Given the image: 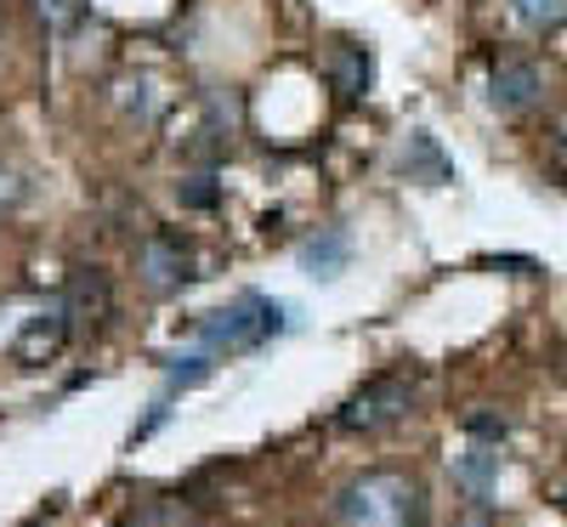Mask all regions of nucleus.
Returning a JSON list of instances; mask_svg holds the SVG:
<instances>
[{"label":"nucleus","instance_id":"nucleus-14","mask_svg":"<svg viewBox=\"0 0 567 527\" xmlns=\"http://www.w3.org/2000/svg\"><path fill=\"white\" fill-rule=\"evenodd\" d=\"M460 527H494V521H488V516H483V510H477V516H465V521H460Z\"/></svg>","mask_w":567,"mask_h":527},{"label":"nucleus","instance_id":"nucleus-5","mask_svg":"<svg viewBox=\"0 0 567 527\" xmlns=\"http://www.w3.org/2000/svg\"><path fill=\"white\" fill-rule=\"evenodd\" d=\"M69 307H63V296L58 301H45V307H34L29 318H23V329H18V341H12V352H18V363H52L58 352H63V341H69Z\"/></svg>","mask_w":567,"mask_h":527},{"label":"nucleus","instance_id":"nucleus-11","mask_svg":"<svg viewBox=\"0 0 567 527\" xmlns=\"http://www.w3.org/2000/svg\"><path fill=\"white\" fill-rule=\"evenodd\" d=\"M40 18L52 34H74L80 18H85V0H40Z\"/></svg>","mask_w":567,"mask_h":527},{"label":"nucleus","instance_id":"nucleus-13","mask_svg":"<svg viewBox=\"0 0 567 527\" xmlns=\"http://www.w3.org/2000/svg\"><path fill=\"white\" fill-rule=\"evenodd\" d=\"M182 199L187 205H210L216 194H210V176H194V187H182Z\"/></svg>","mask_w":567,"mask_h":527},{"label":"nucleus","instance_id":"nucleus-1","mask_svg":"<svg viewBox=\"0 0 567 527\" xmlns=\"http://www.w3.org/2000/svg\"><path fill=\"white\" fill-rule=\"evenodd\" d=\"M425 494L403 471H363L336 494V527H420Z\"/></svg>","mask_w":567,"mask_h":527},{"label":"nucleus","instance_id":"nucleus-4","mask_svg":"<svg viewBox=\"0 0 567 527\" xmlns=\"http://www.w3.org/2000/svg\"><path fill=\"white\" fill-rule=\"evenodd\" d=\"M136 267H142V278H148V290L171 296L194 278V250L182 245V232H148L142 250H136Z\"/></svg>","mask_w":567,"mask_h":527},{"label":"nucleus","instance_id":"nucleus-10","mask_svg":"<svg viewBox=\"0 0 567 527\" xmlns=\"http://www.w3.org/2000/svg\"><path fill=\"white\" fill-rule=\"evenodd\" d=\"M511 12L523 18L528 29L550 34V29H561V23H567V0H511Z\"/></svg>","mask_w":567,"mask_h":527},{"label":"nucleus","instance_id":"nucleus-7","mask_svg":"<svg viewBox=\"0 0 567 527\" xmlns=\"http://www.w3.org/2000/svg\"><path fill=\"white\" fill-rule=\"evenodd\" d=\"M63 307H69V318H103V312L114 307L109 278H103L97 267H74V272H69V290H63Z\"/></svg>","mask_w":567,"mask_h":527},{"label":"nucleus","instance_id":"nucleus-8","mask_svg":"<svg viewBox=\"0 0 567 527\" xmlns=\"http://www.w3.org/2000/svg\"><path fill=\"white\" fill-rule=\"evenodd\" d=\"M494 476H499V448L454 454V483H460L471 499H488V494H494Z\"/></svg>","mask_w":567,"mask_h":527},{"label":"nucleus","instance_id":"nucleus-12","mask_svg":"<svg viewBox=\"0 0 567 527\" xmlns=\"http://www.w3.org/2000/svg\"><path fill=\"white\" fill-rule=\"evenodd\" d=\"M465 431H471V437H483V443H494V448L505 443V420H499V414H471Z\"/></svg>","mask_w":567,"mask_h":527},{"label":"nucleus","instance_id":"nucleus-2","mask_svg":"<svg viewBox=\"0 0 567 527\" xmlns=\"http://www.w3.org/2000/svg\"><path fill=\"white\" fill-rule=\"evenodd\" d=\"M284 329H290V307L261 301V296H245V301L210 312L205 329H199V341H205L210 352H250V347L267 341V334H284Z\"/></svg>","mask_w":567,"mask_h":527},{"label":"nucleus","instance_id":"nucleus-3","mask_svg":"<svg viewBox=\"0 0 567 527\" xmlns=\"http://www.w3.org/2000/svg\"><path fill=\"white\" fill-rule=\"evenodd\" d=\"M409 403H414V380L409 374H374L363 392H352L347 397V409L336 414V425L341 431H386L392 420H403L409 414Z\"/></svg>","mask_w":567,"mask_h":527},{"label":"nucleus","instance_id":"nucleus-6","mask_svg":"<svg viewBox=\"0 0 567 527\" xmlns=\"http://www.w3.org/2000/svg\"><path fill=\"white\" fill-rule=\"evenodd\" d=\"M539 63H528V58H499L494 63V74H488V103L499 108V114H523L534 97H539Z\"/></svg>","mask_w":567,"mask_h":527},{"label":"nucleus","instance_id":"nucleus-9","mask_svg":"<svg viewBox=\"0 0 567 527\" xmlns=\"http://www.w3.org/2000/svg\"><path fill=\"white\" fill-rule=\"evenodd\" d=\"M301 267L312 278H336L347 267V232H323V238H307L301 245Z\"/></svg>","mask_w":567,"mask_h":527}]
</instances>
